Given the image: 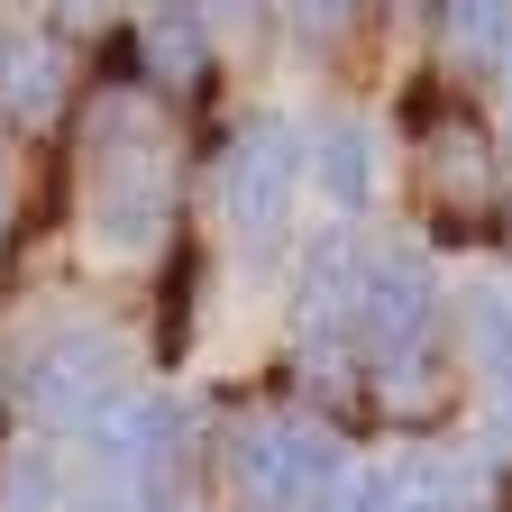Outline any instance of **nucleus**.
I'll return each mask as SVG.
<instances>
[{
  "label": "nucleus",
  "instance_id": "11",
  "mask_svg": "<svg viewBox=\"0 0 512 512\" xmlns=\"http://www.w3.org/2000/svg\"><path fill=\"white\" fill-rule=\"evenodd\" d=\"M320 183H330L339 211H366V202H375V128H366L357 110L320 119Z\"/></svg>",
  "mask_w": 512,
  "mask_h": 512
},
{
  "label": "nucleus",
  "instance_id": "13",
  "mask_svg": "<svg viewBox=\"0 0 512 512\" xmlns=\"http://www.w3.org/2000/svg\"><path fill=\"white\" fill-rule=\"evenodd\" d=\"M357 19H366V0H284V28H293V46H311V55H330Z\"/></svg>",
  "mask_w": 512,
  "mask_h": 512
},
{
  "label": "nucleus",
  "instance_id": "16",
  "mask_svg": "<svg viewBox=\"0 0 512 512\" xmlns=\"http://www.w3.org/2000/svg\"><path fill=\"white\" fill-rule=\"evenodd\" d=\"M211 10H220V19H256L266 0H202V19H211Z\"/></svg>",
  "mask_w": 512,
  "mask_h": 512
},
{
  "label": "nucleus",
  "instance_id": "14",
  "mask_svg": "<svg viewBox=\"0 0 512 512\" xmlns=\"http://www.w3.org/2000/svg\"><path fill=\"white\" fill-rule=\"evenodd\" d=\"M394 512H458V476H439V467L394 476Z\"/></svg>",
  "mask_w": 512,
  "mask_h": 512
},
{
  "label": "nucleus",
  "instance_id": "17",
  "mask_svg": "<svg viewBox=\"0 0 512 512\" xmlns=\"http://www.w3.org/2000/svg\"><path fill=\"white\" fill-rule=\"evenodd\" d=\"M55 10H64V19H92V10H110V0H55Z\"/></svg>",
  "mask_w": 512,
  "mask_h": 512
},
{
  "label": "nucleus",
  "instance_id": "7",
  "mask_svg": "<svg viewBox=\"0 0 512 512\" xmlns=\"http://www.w3.org/2000/svg\"><path fill=\"white\" fill-rule=\"evenodd\" d=\"M119 339L101 330V320H74V330H55L37 357H28V375H19V394H28V412L37 421H55V430H83L110 394H119Z\"/></svg>",
  "mask_w": 512,
  "mask_h": 512
},
{
  "label": "nucleus",
  "instance_id": "9",
  "mask_svg": "<svg viewBox=\"0 0 512 512\" xmlns=\"http://www.w3.org/2000/svg\"><path fill=\"white\" fill-rule=\"evenodd\" d=\"M64 46L55 37H37V28H19V37H0V110L10 119H28V128H46L55 110H64Z\"/></svg>",
  "mask_w": 512,
  "mask_h": 512
},
{
  "label": "nucleus",
  "instance_id": "5",
  "mask_svg": "<svg viewBox=\"0 0 512 512\" xmlns=\"http://www.w3.org/2000/svg\"><path fill=\"white\" fill-rule=\"evenodd\" d=\"M430 320H439L430 266H421L412 247H375L366 275H357V302H348V348L366 366H403V357H421Z\"/></svg>",
  "mask_w": 512,
  "mask_h": 512
},
{
  "label": "nucleus",
  "instance_id": "18",
  "mask_svg": "<svg viewBox=\"0 0 512 512\" xmlns=\"http://www.w3.org/2000/svg\"><path fill=\"white\" fill-rule=\"evenodd\" d=\"M165 512H183V503H165Z\"/></svg>",
  "mask_w": 512,
  "mask_h": 512
},
{
  "label": "nucleus",
  "instance_id": "8",
  "mask_svg": "<svg viewBox=\"0 0 512 512\" xmlns=\"http://www.w3.org/2000/svg\"><path fill=\"white\" fill-rule=\"evenodd\" d=\"M128 46H138V83L192 101L211 83V19L192 10V0H165V10H147L138 28H128Z\"/></svg>",
  "mask_w": 512,
  "mask_h": 512
},
{
  "label": "nucleus",
  "instance_id": "12",
  "mask_svg": "<svg viewBox=\"0 0 512 512\" xmlns=\"http://www.w3.org/2000/svg\"><path fill=\"white\" fill-rule=\"evenodd\" d=\"M192 284H202V247L174 238L165 247V293H156V366H174L183 339H192Z\"/></svg>",
  "mask_w": 512,
  "mask_h": 512
},
{
  "label": "nucleus",
  "instance_id": "1",
  "mask_svg": "<svg viewBox=\"0 0 512 512\" xmlns=\"http://www.w3.org/2000/svg\"><path fill=\"white\" fill-rule=\"evenodd\" d=\"M83 439V476H101L128 512H165L183 476V412L156 384H119V394L74 430Z\"/></svg>",
  "mask_w": 512,
  "mask_h": 512
},
{
  "label": "nucleus",
  "instance_id": "10",
  "mask_svg": "<svg viewBox=\"0 0 512 512\" xmlns=\"http://www.w3.org/2000/svg\"><path fill=\"white\" fill-rule=\"evenodd\" d=\"M439 46L467 74H512V0H439Z\"/></svg>",
  "mask_w": 512,
  "mask_h": 512
},
{
  "label": "nucleus",
  "instance_id": "6",
  "mask_svg": "<svg viewBox=\"0 0 512 512\" xmlns=\"http://www.w3.org/2000/svg\"><path fill=\"white\" fill-rule=\"evenodd\" d=\"M357 275H366V238L357 229H320L302 247V275H293V348L311 357V375H339L357 348H348V302H357Z\"/></svg>",
  "mask_w": 512,
  "mask_h": 512
},
{
  "label": "nucleus",
  "instance_id": "4",
  "mask_svg": "<svg viewBox=\"0 0 512 512\" xmlns=\"http://www.w3.org/2000/svg\"><path fill=\"white\" fill-rule=\"evenodd\" d=\"M101 165H92V238L110 256H147L165 238V147L147 128H119L101 110Z\"/></svg>",
  "mask_w": 512,
  "mask_h": 512
},
{
  "label": "nucleus",
  "instance_id": "2",
  "mask_svg": "<svg viewBox=\"0 0 512 512\" xmlns=\"http://www.w3.org/2000/svg\"><path fill=\"white\" fill-rule=\"evenodd\" d=\"M293 183H302V138L284 110H247L220 138V211L238 229L247 256H275L284 220H293Z\"/></svg>",
  "mask_w": 512,
  "mask_h": 512
},
{
  "label": "nucleus",
  "instance_id": "15",
  "mask_svg": "<svg viewBox=\"0 0 512 512\" xmlns=\"http://www.w3.org/2000/svg\"><path fill=\"white\" fill-rule=\"evenodd\" d=\"M320 512H394V476H339L330 494H320Z\"/></svg>",
  "mask_w": 512,
  "mask_h": 512
},
{
  "label": "nucleus",
  "instance_id": "3",
  "mask_svg": "<svg viewBox=\"0 0 512 512\" xmlns=\"http://www.w3.org/2000/svg\"><path fill=\"white\" fill-rule=\"evenodd\" d=\"M229 476H238L247 512H320V494L348 467H339V430H320L311 412H266L238 430Z\"/></svg>",
  "mask_w": 512,
  "mask_h": 512
}]
</instances>
